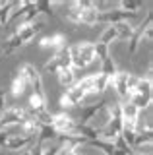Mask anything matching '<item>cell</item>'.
<instances>
[{
	"label": "cell",
	"instance_id": "6da1fadb",
	"mask_svg": "<svg viewBox=\"0 0 153 155\" xmlns=\"http://www.w3.org/2000/svg\"><path fill=\"white\" fill-rule=\"evenodd\" d=\"M45 27V23L43 21H31L27 23V25H21V27H16L14 29V33L10 37H8V41L4 43V54H12L16 48L23 47L25 43H29L31 39H35V35L41 31V29Z\"/></svg>",
	"mask_w": 153,
	"mask_h": 155
},
{
	"label": "cell",
	"instance_id": "7a4b0ae2",
	"mask_svg": "<svg viewBox=\"0 0 153 155\" xmlns=\"http://www.w3.org/2000/svg\"><path fill=\"white\" fill-rule=\"evenodd\" d=\"M68 52H70L72 70H74V68H78V70H83V68L91 66L93 62L97 60L95 43H89V41L76 43V45H68Z\"/></svg>",
	"mask_w": 153,
	"mask_h": 155
},
{
	"label": "cell",
	"instance_id": "3957f363",
	"mask_svg": "<svg viewBox=\"0 0 153 155\" xmlns=\"http://www.w3.org/2000/svg\"><path fill=\"white\" fill-rule=\"evenodd\" d=\"M50 126L58 136H78V122L66 110L50 114Z\"/></svg>",
	"mask_w": 153,
	"mask_h": 155
},
{
	"label": "cell",
	"instance_id": "277c9868",
	"mask_svg": "<svg viewBox=\"0 0 153 155\" xmlns=\"http://www.w3.org/2000/svg\"><path fill=\"white\" fill-rule=\"evenodd\" d=\"M33 113L25 107H20V105H12V107H6L4 113H0V124L2 128L6 130L8 126H18L20 122H23L25 118H29Z\"/></svg>",
	"mask_w": 153,
	"mask_h": 155
},
{
	"label": "cell",
	"instance_id": "5b68a950",
	"mask_svg": "<svg viewBox=\"0 0 153 155\" xmlns=\"http://www.w3.org/2000/svg\"><path fill=\"white\" fill-rule=\"evenodd\" d=\"M151 21H153L151 14H147L145 19H143L140 25L134 27L132 37L128 39V52H130V54H134V52L138 51V47H140V43L143 41V37L151 39V35H153V31H151Z\"/></svg>",
	"mask_w": 153,
	"mask_h": 155
},
{
	"label": "cell",
	"instance_id": "8992f818",
	"mask_svg": "<svg viewBox=\"0 0 153 155\" xmlns=\"http://www.w3.org/2000/svg\"><path fill=\"white\" fill-rule=\"evenodd\" d=\"M18 74H20L23 80L27 81V85L33 89V93H45V89H43L41 72L37 70L33 64H29V62H23V64L20 66V70H18Z\"/></svg>",
	"mask_w": 153,
	"mask_h": 155
},
{
	"label": "cell",
	"instance_id": "52a82bcc",
	"mask_svg": "<svg viewBox=\"0 0 153 155\" xmlns=\"http://www.w3.org/2000/svg\"><path fill=\"white\" fill-rule=\"evenodd\" d=\"M60 68H72V62H70V52H68V45H66L62 51L54 52L49 60L45 62V66H43V70L45 72H58Z\"/></svg>",
	"mask_w": 153,
	"mask_h": 155
},
{
	"label": "cell",
	"instance_id": "ba28073f",
	"mask_svg": "<svg viewBox=\"0 0 153 155\" xmlns=\"http://www.w3.org/2000/svg\"><path fill=\"white\" fill-rule=\"evenodd\" d=\"M109 85L114 87V91L118 93L120 101H126L128 99V72H118L109 78Z\"/></svg>",
	"mask_w": 153,
	"mask_h": 155
},
{
	"label": "cell",
	"instance_id": "9c48e42d",
	"mask_svg": "<svg viewBox=\"0 0 153 155\" xmlns=\"http://www.w3.org/2000/svg\"><path fill=\"white\" fill-rule=\"evenodd\" d=\"M29 107H31V113L35 114V118L47 114L49 113V103H47V95L45 93H31L29 97Z\"/></svg>",
	"mask_w": 153,
	"mask_h": 155
},
{
	"label": "cell",
	"instance_id": "30bf717a",
	"mask_svg": "<svg viewBox=\"0 0 153 155\" xmlns=\"http://www.w3.org/2000/svg\"><path fill=\"white\" fill-rule=\"evenodd\" d=\"M35 142V138H29V136H21V134H10V138H8V142L4 147L8 149V151H20V149H25L33 145Z\"/></svg>",
	"mask_w": 153,
	"mask_h": 155
},
{
	"label": "cell",
	"instance_id": "8fae6325",
	"mask_svg": "<svg viewBox=\"0 0 153 155\" xmlns=\"http://www.w3.org/2000/svg\"><path fill=\"white\" fill-rule=\"evenodd\" d=\"M99 16H101V12H97L93 6V2H87V0H83L82 2V23L83 25H97L99 23Z\"/></svg>",
	"mask_w": 153,
	"mask_h": 155
},
{
	"label": "cell",
	"instance_id": "7c38bea8",
	"mask_svg": "<svg viewBox=\"0 0 153 155\" xmlns=\"http://www.w3.org/2000/svg\"><path fill=\"white\" fill-rule=\"evenodd\" d=\"M39 45L43 48H50V51L58 52L66 47V37L62 33H52V35H47V37H41L39 39Z\"/></svg>",
	"mask_w": 153,
	"mask_h": 155
},
{
	"label": "cell",
	"instance_id": "4fadbf2b",
	"mask_svg": "<svg viewBox=\"0 0 153 155\" xmlns=\"http://www.w3.org/2000/svg\"><path fill=\"white\" fill-rule=\"evenodd\" d=\"M107 103H109V101L103 97V99H101V101H97L95 105L82 107V110H80V122H78V124H89V120H91L93 116L97 114V113H99V110H101V109H103V107L107 105Z\"/></svg>",
	"mask_w": 153,
	"mask_h": 155
},
{
	"label": "cell",
	"instance_id": "5bb4252c",
	"mask_svg": "<svg viewBox=\"0 0 153 155\" xmlns=\"http://www.w3.org/2000/svg\"><path fill=\"white\" fill-rule=\"evenodd\" d=\"M56 78H58V84L64 87V89H70L72 85L76 84V74L72 68H60L56 72Z\"/></svg>",
	"mask_w": 153,
	"mask_h": 155
},
{
	"label": "cell",
	"instance_id": "9a60e30c",
	"mask_svg": "<svg viewBox=\"0 0 153 155\" xmlns=\"http://www.w3.org/2000/svg\"><path fill=\"white\" fill-rule=\"evenodd\" d=\"M66 19L74 25H82V2H70L66 10Z\"/></svg>",
	"mask_w": 153,
	"mask_h": 155
},
{
	"label": "cell",
	"instance_id": "2e32d148",
	"mask_svg": "<svg viewBox=\"0 0 153 155\" xmlns=\"http://www.w3.org/2000/svg\"><path fill=\"white\" fill-rule=\"evenodd\" d=\"M27 89H29V85H27V81L23 80L20 74H16V76L12 78V95H14V97L23 95Z\"/></svg>",
	"mask_w": 153,
	"mask_h": 155
},
{
	"label": "cell",
	"instance_id": "e0dca14e",
	"mask_svg": "<svg viewBox=\"0 0 153 155\" xmlns=\"http://www.w3.org/2000/svg\"><path fill=\"white\" fill-rule=\"evenodd\" d=\"M116 39H118V31H116V27H114V23H112V25H109V27L101 33V39H99L97 43H101V45L109 47L112 41H116Z\"/></svg>",
	"mask_w": 153,
	"mask_h": 155
},
{
	"label": "cell",
	"instance_id": "ac0fdd59",
	"mask_svg": "<svg viewBox=\"0 0 153 155\" xmlns=\"http://www.w3.org/2000/svg\"><path fill=\"white\" fill-rule=\"evenodd\" d=\"M116 6L124 10V12H132V14H136L138 10L142 8V2L140 0H122V2H116Z\"/></svg>",
	"mask_w": 153,
	"mask_h": 155
},
{
	"label": "cell",
	"instance_id": "d6986e66",
	"mask_svg": "<svg viewBox=\"0 0 153 155\" xmlns=\"http://www.w3.org/2000/svg\"><path fill=\"white\" fill-rule=\"evenodd\" d=\"M12 8H14V2H2V6H0V25H6L8 23Z\"/></svg>",
	"mask_w": 153,
	"mask_h": 155
},
{
	"label": "cell",
	"instance_id": "ffe728a7",
	"mask_svg": "<svg viewBox=\"0 0 153 155\" xmlns=\"http://www.w3.org/2000/svg\"><path fill=\"white\" fill-rule=\"evenodd\" d=\"M35 10L39 14H45V16H50V18H54V14H52V6H50V2H35Z\"/></svg>",
	"mask_w": 153,
	"mask_h": 155
},
{
	"label": "cell",
	"instance_id": "44dd1931",
	"mask_svg": "<svg viewBox=\"0 0 153 155\" xmlns=\"http://www.w3.org/2000/svg\"><path fill=\"white\" fill-rule=\"evenodd\" d=\"M60 149H62L60 142H58V140H54V142H52L49 147L43 149V155H58V153H60Z\"/></svg>",
	"mask_w": 153,
	"mask_h": 155
},
{
	"label": "cell",
	"instance_id": "7402d4cb",
	"mask_svg": "<svg viewBox=\"0 0 153 155\" xmlns=\"http://www.w3.org/2000/svg\"><path fill=\"white\" fill-rule=\"evenodd\" d=\"M12 132H8V130H0V147H4L8 142V138H10Z\"/></svg>",
	"mask_w": 153,
	"mask_h": 155
},
{
	"label": "cell",
	"instance_id": "603a6c76",
	"mask_svg": "<svg viewBox=\"0 0 153 155\" xmlns=\"http://www.w3.org/2000/svg\"><path fill=\"white\" fill-rule=\"evenodd\" d=\"M4 109H6V91L0 87V113H4Z\"/></svg>",
	"mask_w": 153,
	"mask_h": 155
},
{
	"label": "cell",
	"instance_id": "cb8c5ba5",
	"mask_svg": "<svg viewBox=\"0 0 153 155\" xmlns=\"http://www.w3.org/2000/svg\"><path fill=\"white\" fill-rule=\"evenodd\" d=\"M23 155H31V151H25V153H23Z\"/></svg>",
	"mask_w": 153,
	"mask_h": 155
},
{
	"label": "cell",
	"instance_id": "d4e9b609",
	"mask_svg": "<svg viewBox=\"0 0 153 155\" xmlns=\"http://www.w3.org/2000/svg\"><path fill=\"white\" fill-rule=\"evenodd\" d=\"M0 6H2V2H0Z\"/></svg>",
	"mask_w": 153,
	"mask_h": 155
}]
</instances>
